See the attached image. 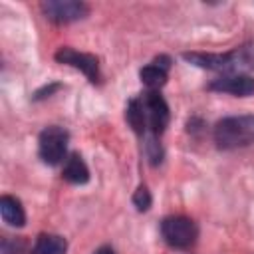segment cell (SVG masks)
I'll return each instance as SVG.
<instances>
[{
  "label": "cell",
  "instance_id": "obj_6",
  "mask_svg": "<svg viewBox=\"0 0 254 254\" xmlns=\"http://www.w3.org/2000/svg\"><path fill=\"white\" fill-rule=\"evenodd\" d=\"M42 12L50 22L69 24V22L83 20L89 14V6L75 0H48V2H42Z\"/></svg>",
  "mask_w": 254,
  "mask_h": 254
},
{
  "label": "cell",
  "instance_id": "obj_9",
  "mask_svg": "<svg viewBox=\"0 0 254 254\" xmlns=\"http://www.w3.org/2000/svg\"><path fill=\"white\" fill-rule=\"evenodd\" d=\"M169 69H171V58L169 56H157L151 64H147L145 67H141L139 77L147 85V89L159 91L167 83Z\"/></svg>",
  "mask_w": 254,
  "mask_h": 254
},
{
  "label": "cell",
  "instance_id": "obj_12",
  "mask_svg": "<svg viewBox=\"0 0 254 254\" xmlns=\"http://www.w3.org/2000/svg\"><path fill=\"white\" fill-rule=\"evenodd\" d=\"M30 254H67V240L60 234L42 232L38 234Z\"/></svg>",
  "mask_w": 254,
  "mask_h": 254
},
{
  "label": "cell",
  "instance_id": "obj_3",
  "mask_svg": "<svg viewBox=\"0 0 254 254\" xmlns=\"http://www.w3.org/2000/svg\"><path fill=\"white\" fill-rule=\"evenodd\" d=\"M161 236L163 240L175 250H189L196 244L198 226L189 216H167L161 222Z\"/></svg>",
  "mask_w": 254,
  "mask_h": 254
},
{
  "label": "cell",
  "instance_id": "obj_15",
  "mask_svg": "<svg viewBox=\"0 0 254 254\" xmlns=\"http://www.w3.org/2000/svg\"><path fill=\"white\" fill-rule=\"evenodd\" d=\"M145 155L151 165H159L163 161V147L155 135H145Z\"/></svg>",
  "mask_w": 254,
  "mask_h": 254
},
{
  "label": "cell",
  "instance_id": "obj_10",
  "mask_svg": "<svg viewBox=\"0 0 254 254\" xmlns=\"http://www.w3.org/2000/svg\"><path fill=\"white\" fill-rule=\"evenodd\" d=\"M62 177L71 185H85L89 181V169L79 153H71L65 157Z\"/></svg>",
  "mask_w": 254,
  "mask_h": 254
},
{
  "label": "cell",
  "instance_id": "obj_2",
  "mask_svg": "<svg viewBox=\"0 0 254 254\" xmlns=\"http://www.w3.org/2000/svg\"><path fill=\"white\" fill-rule=\"evenodd\" d=\"M214 143L222 151L242 149L254 143V115L224 117L214 125Z\"/></svg>",
  "mask_w": 254,
  "mask_h": 254
},
{
  "label": "cell",
  "instance_id": "obj_7",
  "mask_svg": "<svg viewBox=\"0 0 254 254\" xmlns=\"http://www.w3.org/2000/svg\"><path fill=\"white\" fill-rule=\"evenodd\" d=\"M56 62L60 64H65V65H71L75 69H79L91 83H99L101 81V71H99V62L95 56L91 54H83V52H77L69 46H64L56 52Z\"/></svg>",
  "mask_w": 254,
  "mask_h": 254
},
{
  "label": "cell",
  "instance_id": "obj_1",
  "mask_svg": "<svg viewBox=\"0 0 254 254\" xmlns=\"http://www.w3.org/2000/svg\"><path fill=\"white\" fill-rule=\"evenodd\" d=\"M183 58L196 67L218 71L222 75H248L254 71V46L244 44L226 54H204V52H185Z\"/></svg>",
  "mask_w": 254,
  "mask_h": 254
},
{
  "label": "cell",
  "instance_id": "obj_4",
  "mask_svg": "<svg viewBox=\"0 0 254 254\" xmlns=\"http://www.w3.org/2000/svg\"><path fill=\"white\" fill-rule=\"evenodd\" d=\"M67 143H69V133L60 125H50L38 137V155L46 165L56 167L62 161H65Z\"/></svg>",
  "mask_w": 254,
  "mask_h": 254
},
{
  "label": "cell",
  "instance_id": "obj_8",
  "mask_svg": "<svg viewBox=\"0 0 254 254\" xmlns=\"http://www.w3.org/2000/svg\"><path fill=\"white\" fill-rule=\"evenodd\" d=\"M210 91H218V93H230L236 97H246L254 93V77L250 75H220L216 79H212L208 83Z\"/></svg>",
  "mask_w": 254,
  "mask_h": 254
},
{
  "label": "cell",
  "instance_id": "obj_11",
  "mask_svg": "<svg viewBox=\"0 0 254 254\" xmlns=\"http://www.w3.org/2000/svg\"><path fill=\"white\" fill-rule=\"evenodd\" d=\"M0 216L8 226L22 228L26 224V212H24L22 202L16 196H10V194L0 196Z\"/></svg>",
  "mask_w": 254,
  "mask_h": 254
},
{
  "label": "cell",
  "instance_id": "obj_14",
  "mask_svg": "<svg viewBox=\"0 0 254 254\" xmlns=\"http://www.w3.org/2000/svg\"><path fill=\"white\" fill-rule=\"evenodd\" d=\"M28 246L22 236H4L0 240V254H26Z\"/></svg>",
  "mask_w": 254,
  "mask_h": 254
},
{
  "label": "cell",
  "instance_id": "obj_13",
  "mask_svg": "<svg viewBox=\"0 0 254 254\" xmlns=\"http://www.w3.org/2000/svg\"><path fill=\"white\" fill-rule=\"evenodd\" d=\"M125 119H127V123L131 125V129H133L137 135H141V137H145V135H147L145 113H143V107H141V101H139V97H133V99H129V103H127V109H125Z\"/></svg>",
  "mask_w": 254,
  "mask_h": 254
},
{
  "label": "cell",
  "instance_id": "obj_5",
  "mask_svg": "<svg viewBox=\"0 0 254 254\" xmlns=\"http://www.w3.org/2000/svg\"><path fill=\"white\" fill-rule=\"evenodd\" d=\"M139 101H141V107H143V113H145L147 135H155V137L163 135L167 125H169V119H171L169 105H167L165 97L159 91L147 89L145 93L139 95Z\"/></svg>",
  "mask_w": 254,
  "mask_h": 254
},
{
  "label": "cell",
  "instance_id": "obj_16",
  "mask_svg": "<svg viewBox=\"0 0 254 254\" xmlns=\"http://www.w3.org/2000/svg\"><path fill=\"white\" fill-rule=\"evenodd\" d=\"M151 202H153V196H151L149 189L145 185H139L137 190L133 192V204H135V208L139 212H145V210L151 208Z\"/></svg>",
  "mask_w": 254,
  "mask_h": 254
},
{
  "label": "cell",
  "instance_id": "obj_17",
  "mask_svg": "<svg viewBox=\"0 0 254 254\" xmlns=\"http://www.w3.org/2000/svg\"><path fill=\"white\" fill-rule=\"evenodd\" d=\"M62 85L60 83H50V85H44L42 89H38L36 93H34V99H44V97H48V95H52L56 89H60Z\"/></svg>",
  "mask_w": 254,
  "mask_h": 254
},
{
  "label": "cell",
  "instance_id": "obj_18",
  "mask_svg": "<svg viewBox=\"0 0 254 254\" xmlns=\"http://www.w3.org/2000/svg\"><path fill=\"white\" fill-rule=\"evenodd\" d=\"M93 254H117V252H115L111 246H99V248H97Z\"/></svg>",
  "mask_w": 254,
  "mask_h": 254
}]
</instances>
